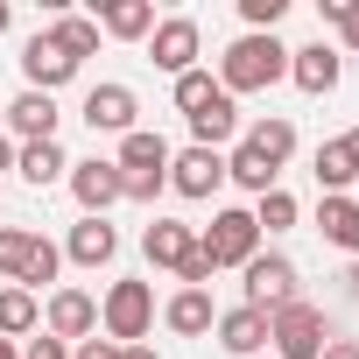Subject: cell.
Instances as JSON below:
<instances>
[{"label": "cell", "mask_w": 359, "mask_h": 359, "mask_svg": "<svg viewBox=\"0 0 359 359\" xmlns=\"http://www.w3.org/2000/svg\"><path fill=\"white\" fill-rule=\"evenodd\" d=\"M352 289H359V268H352Z\"/></svg>", "instance_id": "40"}, {"label": "cell", "mask_w": 359, "mask_h": 359, "mask_svg": "<svg viewBox=\"0 0 359 359\" xmlns=\"http://www.w3.org/2000/svg\"><path fill=\"white\" fill-rule=\"evenodd\" d=\"M29 359H71L64 338H29Z\"/></svg>", "instance_id": "32"}, {"label": "cell", "mask_w": 359, "mask_h": 359, "mask_svg": "<svg viewBox=\"0 0 359 359\" xmlns=\"http://www.w3.org/2000/svg\"><path fill=\"white\" fill-rule=\"evenodd\" d=\"M240 15H247V22H254V36H261V29H275V22L289 15V0H240Z\"/></svg>", "instance_id": "31"}, {"label": "cell", "mask_w": 359, "mask_h": 359, "mask_svg": "<svg viewBox=\"0 0 359 359\" xmlns=\"http://www.w3.org/2000/svg\"><path fill=\"white\" fill-rule=\"evenodd\" d=\"M141 254H148L155 268H184V261L198 254V233H191V226H176V219H155V226L141 233Z\"/></svg>", "instance_id": "13"}, {"label": "cell", "mask_w": 359, "mask_h": 359, "mask_svg": "<svg viewBox=\"0 0 359 359\" xmlns=\"http://www.w3.org/2000/svg\"><path fill=\"white\" fill-rule=\"evenodd\" d=\"M120 176H169V141L134 127V134L120 141Z\"/></svg>", "instance_id": "18"}, {"label": "cell", "mask_w": 359, "mask_h": 359, "mask_svg": "<svg viewBox=\"0 0 359 359\" xmlns=\"http://www.w3.org/2000/svg\"><path fill=\"white\" fill-rule=\"evenodd\" d=\"M317 359H359V345H352V338H331V345H324Z\"/></svg>", "instance_id": "34"}, {"label": "cell", "mask_w": 359, "mask_h": 359, "mask_svg": "<svg viewBox=\"0 0 359 359\" xmlns=\"http://www.w3.org/2000/svg\"><path fill=\"white\" fill-rule=\"evenodd\" d=\"M50 36H57V43H64V50H71L78 64H85V57L99 50V22H85V15H64V22L50 29Z\"/></svg>", "instance_id": "28"}, {"label": "cell", "mask_w": 359, "mask_h": 359, "mask_svg": "<svg viewBox=\"0 0 359 359\" xmlns=\"http://www.w3.org/2000/svg\"><path fill=\"white\" fill-rule=\"evenodd\" d=\"M0 29H8V0H0Z\"/></svg>", "instance_id": "39"}, {"label": "cell", "mask_w": 359, "mask_h": 359, "mask_svg": "<svg viewBox=\"0 0 359 359\" xmlns=\"http://www.w3.org/2000/svg\"><path fill=\"white\" fill-rule=\"evenodd\" d=\"M162 317H169V331H176V338H205V331L219 324V310H212V296H205V289H176Z\"/></svg>", "instance_id": "16"}, {"label": "cell", "mask_w": 359, "mask_h": 359, "mask_svg": "<svg viewBox=\"0 0 359 359\" xmlns=\"http://www.w3.org/2000/svg\"><path fill=\"white\" fill-rule=\"evenodd\" d=\"M113 254H120V233H113L106 219H78V226H71V261H78V268H106Z\"/></svg>", "instance_id": "19"}, {"label": "cell", "mask_w": 359, "mask_h": 359, "mask_svg": "<svg viewBox=\"0 0 359 359\" xmlns=\"http://www.w3.org/2000/svg\"><path fill=\"white\" fill-rule=\"evenodd\" d=\"M289 303H296V261L254 254V261H247V310L275 317V310H289Z\"/></svg>", "instance_id": "6"}, {"label": "cell", "mask_w": 359, "mask_h": 359, "mask_svg": "<svg viewBox=\"0 0 359 359\" xmlns=\"http://www.w3.org/2000/svg\"><path fill=\"white\" fill-rule=\"evenodd\" d=\"M99 317H106V338H113V345H141L148 324H155V289H148V282H113Z\"/></svg>", "instance_id": "3"}, {"label": "cell", "mask_w": 359, "mask_h": 359, "mask_svg": "<svg viewBox=\"0 0 359 359\" xmlns=\"http://www.w3.org/2000/svg\"><path fill=\"white\" fill-rule=\"evenodd\" d=\"M120 359H155V352L148 345H120Z\"/></svg>", "instance_id": "37"}, {"label": "cell", "mask_w": 359, "mask_h": 359, "mask_svg": "<svg viewBox=\"0 0 359 359\" xmlns=\"http://www.w3.org/2000/svg\"><path fill=\"white\" fill-rule=\"evenodd\" d=\"M71 198L85 205V219H106V205H120V162H78L71 169Z\"/></svg>", "instance_id": "8"}, {"label": "cell", "mask_w": 359, "mask_h": 359, "mask_svg": "<svg viewBox=\"0 0 359 359\" xmlns=\"http://www.w3.org/2000/svg\"><path fill=\"white\" fill-rule=\"evenodd\" d=\"M212 331H219V345H226L233 359H254V352L268 345V317H261V310H247V303H240V310H226Z\"/></svg>", "instance_id": "14"}, {"label": "cell", "mask_w": 359, "mask_h": 359, "mask_svg": "<svg viewBox=\"0 0 359 359\" xmlns=\"http://www.w3.org/2000/svg\"><path fill=\"white\" fill-rule=\"evenodd\" d=\"M233 127H240V113H233V99H226V92H219L212 106H198V113H191V134H198V148H219Z\"/></svg>", "instance_id": "23"}, {"label": "cell", "mask_w": 359, "mask_h": 359, "mask_svg": "<svg viewBox=\"0 0 359 359\" xmlns=\"http://www.w3.org/2000/svg\"><path fill=\"white\" fill-rule=\"evenodd\" d=\"M317 233H324L331 247L359 254V205H352V198H324V205H317Z\"/></svg>", "instance_id": "21"}, {"label": "cell", "mask_w": 359, "mask_h": 359, "mask_svg": "<svg viewBox=\"0 0 359 359\" xmlns=\"http://www.w3.org/2000/svg\"><path fill=\"white\" fill-rule=\"evenodd\" d=\"M155 71H169V78H184L191 71V57H198V22L191 15H176V22H155Z\"/></svg>", "instance_id": "10"}, {"label": "cell", "mask_w": 359, "mask_h": 359, "mask_svg": "<svg viewBox=\"0 0 359 359\" xmlns=\"http://www.w3.org/2000/svg\"><path fill=\"white\" fill-rule=\"evenodd\" d=\"M36 331V296L29 289H0V338H22Z\"/></svg>", "instance_id": "27"}, {"label": "cell", "mask_w": 359, "mask_h": 359, "mask_svg": "<svg viewBox=\"0 0 359 359\" xmlns=\"http://www.w3.org/2000/svg\"><path fill=\"white\" fill-rule=\"evenodd\" d=\"M219 71H226V99H233V92H268L275 78H289V50H282L275 36H240Z\"/></svg>", "instance_id": "1"}, {"label": "cell", "mask_w": 359, "mask_h": 359, "mask_svg": "<svg viewBox=\"0 0 359 359\" xmlns=\"http://www.w3.org/2000/svg\"><path fill=\"white\" fill-rule=\"evenodd\" d=\"M0 275H15V282L43 289V282H57V247H50L43 233L8 226V233H0Z\"/></svg>", "instance_id": "4"}, {"label": "cell", "mask_w": 359, "mask_h": 359, "mask_svg": "<svg viewBox=\"0 0 359 359\" xmlns=\"http://www.w3.org/2000/svg\"><path fill=\"white\" fill-rule=\"evenodd\" d=\"M268 338H275V359H317L324 345H331V324H324V310L317 303H289V310H275L268 317Z\"/></svg>", "instance_id": "2"}, {"label": "cell", "mask_w": 359, "mask_h": 359, "mask_svg": "<svg viewBox=\"0 0 359 359\" xmlns=\"http://www.w3.org/2000/svg\"><path fill=\"white\" fill-rule=\"evenodd\" d=\"M85 120H92V134H134V92L127 85H92Z\"/></svg>", "instance_id": "11"}, {"label": "cell", "mask_w": 359, "mask_h": 359, "mask_svg": "<svg viewBox=\"0 0 359 359\" xmlns=\"http://www.w3.org/2000/svg\"><path fill=\"white\" fill-rule=\"evenodd\" d=\"M8 127H15L22 141H57V99H50V92H22V99L8 106Z\"/></svg>", "instance_id": "15"}, {"label": "cell", "mask_w": 359, "mask_h": 359, "mask_svg": "<svg viewBox=\"0 0 359 359\" xmlns=\"http://www.w3.org/2000/svg\"><path fill=\"white\" fill-rule=\"evenodd\" d=\"M0 169H15V141L8 134H0Z\"/></svg>", "instance_id": "35"}, {"label": "cell", "mask_w": 359, "mask_h": 359, "mask_svg": "<svg viewBox=\"0 0 359 359\" xmlns=\"http://www.w3.org/2000/svg\"><path fill=\"white\" fill-rule=\"evenodd\" d=\"M169 184H176V198H212V191L226 184L219 148H184V155H169Z\"/></svg>", "instance_id": "7"}, {"label": "cell", "mask_w": 359, "mask_h": 359, "mask_svg": "<svg viewBox=\"0 0 359 359\" xmlns=\"http://www.w3.org/2000/svg\"><path fill=\"white\" fill-rule=\"evenodd\" d=\"M99 29H106V36H120V43L155 36V8H148V0H106V8H99Z\"/></svg>", "instance_id": "20"}, {"label": "cell", "mask_w": 359, "mask_h": 359, "mask_svg": "<svg viewBox=\"0 0 359 359\" xmlns=\"http://www.w3.org/2000/svg\"><path fill=\"white\" fill-rule=\"evenodd\" d=\"M247 148H254L268 169H282V162L296 155V127H289V120H261V127L247 134Z\"/></svg>", "instance_id": "24"}, {"label": "cell", "mask_w": 359, "mask_h": 359, "mask_svg": "<svg viewBox=\"0 0 359 359\" xmlns=\"http://www.w3.org/2000/svg\"><path fill=\"white\" fill-rule=\"evenodd\" d=\"M198 247H205L212 268H247V261L261 254V226H254V212H219Z\"/></svg>", "instance_id": "5"}, {"label": "cell", "mask_w": 359, "mask_h": 359, "mask_svg": "<svg viewBox=\"0 0 359 359\" xmlns=\"http://www.w3.org/2000/svg\"><path fill=\"white\" fill-rule=\"evenodd\" d=\"M0 359H15V345H8V338H0Z\"/></svg>", "instance_id": "38"}, {"label": "cell", "mask_w": 359, "mask_h": 359, "mask_svg": "<svg viewBox=\"0 0 359 359\" xmlns=\"http://www.w3.org/2000/svg\"><path fill=\"white\" fill-rule=\"evenodd\" d=\"M352 176H359V162L345 155V141H324V148H317V184H324V198H345Z\"/></svg>", "instance_id": "25"}, {"label": "cell", "mask_w": 359, "mask_h": 359, "mask_svg": "<svg viewBox=\"0 0 359 359\" xmlns=\"http://www.w3.org/2000/svg\"><path fill=\"white\" fill-rule=\"evenodd\" d=\"M71 359H120V345H113V338H85Z\"/></svg>", "instance_id": "33"}, {"label": "cell", "mask_w": 359, "mask_h": 359, "mask_svg": "<svg viewBox=\"0 0 359 359\" xmlns=\"http://www.w3.org/2000/svg\"><path fill=\"white\" fill-rule=\"evenodd\" d=\"M226 176H233L240 191H254V198H268V191H275V169H268V162H261V155H254L247 141L233 148V162H226Z\"/></svg>", "instance_id": "26"}, {"label": "cell", "mask_w": 359, "mask_h": 359, "mask_svg": "<svg viewBox=\"0 0 359 359\" xmlns=\"http://www.w3.org/2000/svg\"><path fill=\"white\" fill-rule=\"evenodd\" d=\"M289 78L317 99V92H331L338 85V50H324V43H310V50H289Z\"/></svg>", "instance_id": "17"}, {"label": "cell", "mask_w": 359, "mask_h": 359, "mask_svg": "<svg viewBox=\"0 0 359 359\" xmlns=\"http://www.w3.org/2000/svg\"><path fill=\"white\" fill-rule=\"evenodd\" d=\"M92 331H99V303H92L85 289H57V296H50V338H78V345H85Z\"/></svg>", "instance_id": "12"}, {"label": "cell", "mask_w": 359, "mask_h": 359, "mask_svg": "<svg viewBox=\"0 0 359 359\" xmlns=\"http://www.w3.org/2000/svg\"><path fill=\"white\" fill-rule=\"evenodd\" d=\"M226 85H212L205 71H184V78H176V106H184V113H198V106H212Z\"/></svg>", "instance_id": "29"}, {"label": "cell", "mask_w": 359, "mask_h": 359, "mask_svg": "<svg viewBox=\"0 0 359 359\" xmlns=\"http://www.w3.org/2000/svg\"><path fill=\"white\" fill-rule=\"evenodd\" d=\"M338 141H345V155H352V162H359V127H352V134H338Z\"/></svg>", "instance_id": "36"}, {"label": "cell", "mask_w": 359, "mask_h": 359, "mask_svg": "<svg viewBox=\"0 0 359 359\" xmlns=\"http://www.w3.org/2000/svg\"><path fill=\"white\" fill-rule=\"evenodd\" d=\"M254 226H261V233L296 226V198H289V191H268V198H261V212H254Z\"/></svg>", "instance_id": "30"}, {"label": "cell", "mask_w": 359, "mask_h": 359, "mask_svg": "<svg viewBox=\"0 0 359 359\" xmlns=\"http://www.w3.org/2000/svg\"><path fill=\"white\" fill-rule=\"evenodd\" d=\"M22 71H29V92H57V85L78 71V57H71L57 36H36V43L22 50Z\"/></svg>", "instance_id": "9"}, {"label": "cell", "mask_w": 359, "mask_h": 359, "mask_svg": "<svg viewBox=\"0 0 359 359\" xmlns=\"http://www.w3.org/2000/svg\"><path fill=\"white\" fill-rule=\"evenodd\" d=\"M15 169L29 176V184H36V191H50V184H57V176H64L71 162H64V148H57V141H29V148L15 155Z\"/></svg>", "instance_id": "22"}]
</instances>
